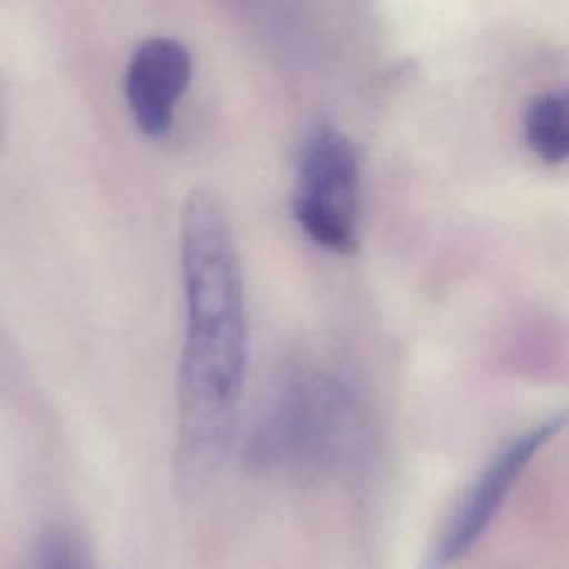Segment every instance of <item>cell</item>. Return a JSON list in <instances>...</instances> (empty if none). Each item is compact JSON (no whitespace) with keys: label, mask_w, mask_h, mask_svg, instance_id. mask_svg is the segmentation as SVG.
Returning a JSON list of instances; mask_svg holds the SVG:
<instances>
[{"label":"cell","mask_w":569,"mask_h":569,"mask_svg":"<svg viewBox=\"0 0 569 569\" xmlns=\"http://www.w3.org/2000/svg\"><path fill=\"white\" fill-rule=\"evenodd\" d=\"M562 427V411L547 416L545 420L516 433L487 460L436 533L422 569H451L478 547L502 505L525 476V469Z\"/></svg>","instance_id":"277c9868"},{"label":"cell","mask_w":569,"mask_h":569,"mask_svg":"<svg viewBox=\"0 0 569 569\" xmlns=\"http://www.w3.org/2000/svg\"><path fill=\"white\" fill-rule=\"evenodd\" d=\"M29 569H91V558L76 531L56 525L36 540Z\"/></svg>","instance_id":"52a82bcc"},{"label":"cell","mask_w":569,"mask_h":569,"mask_svg":"<svg viewBox=\"0 0 569 569\" xmlns=\"http://www.w3.org/2000/svg\"><path fill=\"white\" fill-rule=\"evenodd\" d=\"M4 113H7V100H4L2 84H0V133H2V127H4Z\"/></svg>","instance_id":"ba28073f"},{"label":"cell","mask_w":569,"mask_h":569,"mask_svg":"<svg viewBox=\"0 0 569 569\" xmlns=\"http://www.w3.org/2000/svg\"><path fill=\"white\" fill-rule=\"evenodd\" d=\"M367 436V407L353 380L333 365L296 360L256 413L247 460L260 471L333 473L360 456Z\"/></svg>","instance_id":"7a4b0ae2"},{"label":"cell","mask_w":569,"mask_h":569,"mask_svg":"<svg viewBox=\"0 0 569 569\" xmlns=\"http://www.w3.org/2000/svg\"><path fill=\"white\" fill-rule=\"evenodd\" d=\"M291 211L305 236L329 253L358 247L360 164L351 140L333 127H316L300 144Z\"/></svg>","instance_id":"3957f363"},{"label":"cell","mask_w":569,"mask_h":569,"mask_svg":"<svg viewBox=\"0 0 569 569\" xmlns=\"http://www.w3.org/2000/svg\"><path fill=\"white\" fill-rule=\"evenodd\" d=\"M525 140L547 164H560L569 156L567 98L562 91H547L529 100L525 109Z\"/></svg>","instance_id":"8992f818"},{"label":"cell","mask_w":569,"mask_h":569,"mask_svg":"<svg viewBox=\"0 0 569 569\" xmlns=\"http://www.w3.org/2000/svg\"><path fill=\"white\" fill-rule=\"evenodd\" d=\"M182 345L173 469L182 491L207 487L233 445L247 376V291L220 200L193 189L180 213Z\"/></svg>","instance_id":"6da1fadb"},{"label":"cell","mask_w":569,"mask_h":569,"mask_svg":"<svg viewBox=\"0 0 569 569\" xmlns=\"http://www.w3.org/2000/svg\"><path fill=\"white\" fill-rule=\"evenodd\" d=\"M191 82V56L169 36L142 40L124 69V98L133 122L149 138H162Z\"/></svg>","instance_id":"5b68a950"}]
</instances>
